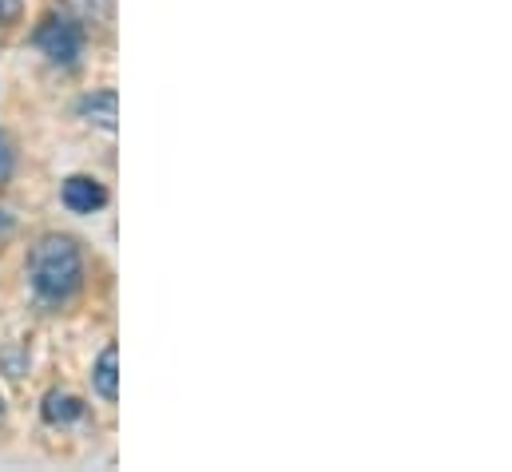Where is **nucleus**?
I'll use <instances>...</instances> for the list:
<instances>
[{
    "label": "nucleus",
    "mask_w": 512,
    "mask_h": 472,
    "mask_svg": "<svg viewBox=\"0 0 512 472\" xmlns=\"http://www.w3.org/2000/svg\"><path fill=\"white\" fill-rule=\"evenodd\" d=\"M16 16H20V0H0V24H8Z\"/></svg>",
    "instance_id": "6e6552de"
},
{
    "label": "nucleus",
    "mask_w": 512,
    "mask_h": 472,
    "mask_svg": "<svg viewBox=\"0 0 512 472\" xmlns=\"http://www.w3.org/2000/svg\"><path fill=\"white\" fill-rule=\"evenodd\" d=\"M12 175V151H8V139L0 135V183H8Z\"/></svg>",
    "instance_id": "0eeeda50"
},
{
    "label": "nucleus",
    "mask_w": 512,
    "mask_h": 472,
    "mask_svg": "<svg viewBox=\"0 0 512 472\" xmlns=\"http://www.w3.org/2000/svg\"><path fill=\"white\" fill-rule=\"evenodd\" d=\"M0 425H4V397H0Z\"/></svg>",
    "instance_id": "1a4fd4ad"
},
{
    "label": "nucleus",
    "mask_w": 512,
    "mask_h": 472,
    "mask_svg": "<svg viewBox=\"0 0 512 472\" xmlns=\"http://www.w3.org/2000/svg\"><path fill=\"white\" fill-rule=\"evenodd\" d=\"M60 199H64L68 211H76V215H92V211H100V207L108 203V191H104V183L92 179V175H72V179H64Z\"/></svg>",
    "instance_id": "7ed1b4c3"
},
{
    "label": "nucleus",
    "mask_w": 512,
    "mask_h": 472,
    "mask_svg": "<svg viewBox=\"0 0 512 472\" xmlns=\"http://www.w3.org/2000/svg\"><path fill=\"white\" fill-rule=\"evenodd\" d=\"M36 48L52 64L72 68L80 60V52H84V32H80V24L72 16H44L40 28H36Z\"/></svg>",
    "instance_id": "f03ea898"
},
{
    "label": "nucleus",
    "mask_w": 512,
    "mask_h": 472,
    "mask_svg": "<svg viewBox=\"0 0 512 472\" xmlns=\"http://www.w3.org/2000/svg\"><path fill=\"white\" fill-rule=\"evenodd\" d=\"M28 282L44 302H64L84 282L80 246L68 235H44L28 254Z\"/></svg>",
    "instance_id": "f257e3e1"
},
{
    "label": "nucleus",
    "mask_w": 512,
    "mask_h": 472,
    "mask_svg": "<svg viewBox=\"0 0 512 472\" xmlns=\"http://www.w3.org/2000/svg\"><path fill=\"white\" fill-rule=\"evenodd\" d=\"M44 421L48 425H72V421H80L84 417V401L76 397V393H60V389H52L48 397H44Z\"/></svg>",
    "instance_id": "423d86ee"
},
{
    "label": "nucleus",
    "mask_w": 512,
    "mask_h": 472,
    "mask_svg": "<svg viewBox=\"0 0 512 472\" xmlns=\"http://www.w3.org/2000/svg\"><path fill=\"white\" fill-rule=\"evenodd\" d=\"M80 116L88 119V123H96V127H104V131H116V123H120V96L112 88L92 92V96L80 100Z\"/></svg>",
    "instance_id": "20e7f679"
},
{
    "label": "nucleus",
    "mask_w": 512,
    "mask_h": 472,
    "mask_svg": "<svg viewBox=\"0 0 512 472\" xmlns=\"http://www.w3.org/2000/svg\"><path fill=\"white\" fill-rule=\"evenodd\" d=\"M92 385H96V393L104 397V401H116L120 397V350L116 346H108L100 361H96V369H92Z\"/></svg>",
    "instance_id": "39448f33"
}]
</instances>
